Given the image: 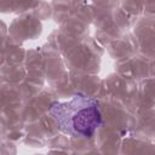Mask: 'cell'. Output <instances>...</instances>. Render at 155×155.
I'll list each match as a JSON object with an SVG mask.
<instances>
[{
  "mask_svg": "<svg viewBox=\"0 0 155 155\" xmlns=\"http://www.w3.org/2000/svg\"><path fill=\"white\" fill-rule=\"evenodd\" d=\"M48 114L62 132L73 137H91L102 126L97 101L84 94H76L67 102L53 103Z\"/></svg>",
  "mask_w": 155,
  "mask_h": 155,
  "instance_id": "1",
  "label": "cell"
}]
</instances>
